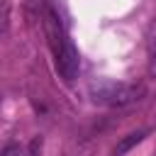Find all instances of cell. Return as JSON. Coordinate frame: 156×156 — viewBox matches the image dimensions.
<instances>
[{
    "label": "cell",
    "mask_w": 156,
    "mask_h": 156,
    "mask_svg": "<svg viewBox=\"0 0 156 156\" xmlns=\"http://www.w3.org/2000/svg\"><path fill=\"white\" fill-rule=\"evenodd\" d=\"M10 156H29V154H27V151H12Z\"/></svg>",
    "instance_id": "cell-7"
},
{
    "label": "cell",
    "mask_w": 156,
    "mask_h": 156,
    "mask_svg": "<svg viewBox=\"0 0 156 156\" xmlns=\"http://www.w3.org/2000/svg\"><path fill=\"white\" fill-rule=\"evenodd\" d=\"M54 58H56V71L61 73V78L73 80V78L78 76V51H76V46L71 44L68 37H66V41L54 51Z\"/></svg>",
    "instance_id": "cell-2"
},
{
    "label": "cell",
    "mask_w": 156,
    "mask_h": 156,
    "mask_svg": "<svg viewBox=\"0 0 156 156\" xmlns=\"http://www.w3.org/2000/svg\"><path fill=\"white\" fill-rule=\"evenodd\" d=\"M149 76L151 78H156V51L151 54V58H149Z\"/></svg>",
    "instance_id": "cell-5"
},
{
    "label": "cell",
    "mask_w": 156,
    "mask_h": 156,
    "mask_svg": "<svg viewBox=\"0 0 156 156\" xmlns=\"http://www.w3.org/2000/svg\"><path fill=\"white\" fill-rule=\"evenodd\" d=\"M149 134V129H136V132H129L127 136H122L117 141V146L112 149V156H124L127 151H132L136 144H141V139Z\"/></svg>",
    "instance_id": "cell-3"
},
{
    "label": "cell",
    "mask_w": 156,
    "mask_h": 156,
    "mask_svg": "<svg viewBox=\"0 0 156 156\" xmlns=\"http://www.w3.org/2000/svg\"><path fill=\"white\" fill-rule=\"evenodd\" d=\"M10 32V0H0V37Z\"/></svg>",
    "instance_id": "cell-4"
},
{
    "label": "cell",
    "mask_w": 156,
    "mask_h": 156,
    "mask_svg": "<svg viewBox=\"0 0 156 156\" xmlns=\"http://www.w3.org/2000/svg\"><path fill=\"white\" fill-rule=\"evenodd\" d=\"M144 85L141 83H102L93 85V100L112 107H124L144 98Z\"/></svg>",
    "instance_id": "cell-1"
},
{
    "label": "cell",
    "mask_w": 156,
    "mask_h": 156,
    "mask_svg": "<svg viewBox=\"0 0 156 156\" xmlns=\"http://www.w3.org/2000/svg\"><path fill=\"white\" fill-rule=\"evenodd\" d=\"M149 46L156 49V22L151 24V32H149Z\"/></svg>",
    "instance_id": "cell-6"
}]
</instances>
